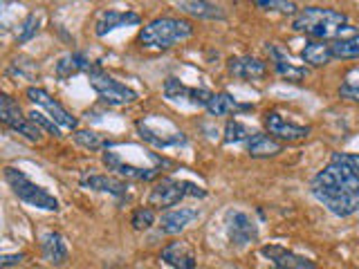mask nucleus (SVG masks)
Masks as SVG:
<instances>
[{
  "label": "nucleus",
  "instance_id": "obj_8",
  "mask_svg": "<svg viewBox=\"0 0 359 269\" xmlns=\"http://www.w3.org/2000/svg\"><path fill=\"white\" fill-rule=\"evenodd\" d=\"M5 182L11 186L14 195L20 202H25V205L43 209V211H59V200H56L50 191L34 184L25 173L18 171V168H11V166L5 168Z\"/></svg>",
  "mask_w": 359,
  "mask_h": 269
},
{
  "label": "nucleus",
  "instance_id": "obj_6",
  "mask_svg": "<svg viewBox=\"0 0 359 269\" xmlns=\"http://www.w3.org/2000/svg\"><path fill=\"white\" fill-rule=\"evenodd\" d=\"M88 81L97 92V97L104 101L106 106L121 108V106H130V104L137 101V92H135L133 88L117 81L115 76H110L99 63L88 72Z\"/></svg>",
  "mask_w": 359,
  "mask_h": 269
},
{
  "label": "nucleus",
  "instance_id": "obj_36",
  "mask_svg": "<svg viewBox=\"0 0 359 269\" xmlns=\"http://www.w3.org/2000/svg\"><path fill=\"white\" fill-rule=\"evenodd\" d=\"M20 261H25V254H14V256H3L0 265L3 267H11V265H18Z\"/></svg>",
  "mask_w": 359,
  "mask_h": 269
},
{
  "label": "nucleus",
  "instance_id": "obj_1",
  "mask_svg": "<svg viewBox=\"0 0 359 269\" xmlns=\"http://www.w3.org/2000/svg\"><path fill=\"white\" fill-rule=\"evenodd\" d=\"M310 193L337 218H348L359 211V173L351 166L330 160L310 182Z\"/></svg>",
  "mask_w": 359,
  "mask_h": 269
},
{
  "label": "nucleus",
  "instance_id": "obj_28",
  "mask_svg": "<svg viewBox=\"0 0 359 269\" xmlns=\"http://www.w3.org/2000/svg\"><path fill=\"white\" fill-rule=\"evenodd\" d=\"M330 48H332L334 59H341V61L359 59V34H353V36L334 41V43H330Z\"/></svg>",
  "mask_w": 359,
  "mask_h": 269
},
{
  "label": "nucleus",
  "instance_id": "obj_31",
  "mask_svg": "<svg viewBox=\"0 0 359 269\" xmlns=\"http://www.w3.org/2000/svg\"><path fill=\"white\" fill-rule=\"evenodd\" d=\"M339 97L346 101H359V67L344 76V83L339 85Z\"/></svg>",
  "mask_w": 359,
  "mask_h": 269
},
{
  "label": "nucleus",
  "instance_id": "obj_10",
  "mask_svg": "<svg viewBox=\"0 0 359 269\" xmlns=\"http://www.w3.org/2000/svg\"><path fill=\"white\" fill-rule=\"evenodd\" d=\"M25 95H27V99L32 101L34 106H39V108H43V112L48 115L56 126L59 128H70V130H74L76 132V126H79V119L72 115V112H67L59 101H56L48 90H43V88H27L25 90Z\"/></svg>",
  "mask_w": 359,
  "mask_h": 269
},
{
  "label": "nucleus",
  "instance_id": "obj_27",
  "mask_svg": "<svg viewBox=\"0 0 359 269\" xmlns=\"http://www.w3.org/2000/svg\"><path fill=\"white\" fill-rule=\"evenodd\" d=\"M74 142L79 146H83V149H90V151H110L117 146V142L110 139L108 134H101L95 130H76Z\"/></svg>",
  "mask_w": 359,
  "mask_h": 269
},
{
  "label": "nucleus",
  "instance_id": "obj_17",
  "mask_svg": "<svg viewBox=\"0 0 359 269\" xmlns=\"http://www.w3.org/2000/svg\"><path fill=\"white\" fill-rule=\"evenodd\" d=\"M267 54H269V59H272V63H274L276 74H278L280 78H285V81H290V83H299V81H303V78L308 76V70H306V67H299V65L292 63V61H290V56H287V52H285L283 48H278V45L269 43V45H267Z\"/></svg>",
  "mask_w": 359,
  "mask_h": 269
},
{
  "label": "nucleus",
  "instance_id": "obj_12",
  "mask_svg": "<svg viewBox=\"0 0 359 269\" xmlns=\"http://www.w3.org/2000/svg\"><path fill=\"white\" fill-rule=\"evenodd\" d=\"M263 123L267 128V134H272L278 142H301L310 137V128L308 126H299L294 121H287L283 115H278L276 110H267Z\"/></svg>",
  "mask_w": 359,
  "mask_h": 269
},
{
  "label": "nucleus",
  "instance_id": "obj_24",
  "mask_svg": "<svg viewBox=\"0 0 359 269\" xmlns=\"http://www.w3.org/2000/svg\"><path fill=\"white\" fill-rule=\"evenodd\" d=\"M254 106L252 104H241L238 99H233L229 92H218L213 95L209 106H207V112L211 117H227V115H238V112H247L252 110Z\"/></svg>",
  "mask_w": 359,
  "mask_h": 269
},
{
  "label": "nucleus",
  "instance_id": "obj_33",
  "mask_svg": "<svg viewBox=\"0 0 359 269\" xmlns=\"http://www.w3.org/2000/svg\"><path fill=\"white\" fill-rule=\"evenodd\" d=\"M36 126L41 128V130H45V132H50V134H54V137H61V128L56 126V123L45 115V112H41V110H32L29 115H27Z\"/></svg>",
  "mask_w": 359,
  "mask_h": 269
},
{
  "label": "nucleus",
  "instance_id": "obj_30",
  "mask_svg": "<svg viewBox=\"0 0 359 269\" xmlns=\"http://www.w3.org/2000/svg\"><path fill=\"white\" fill-rule=\"evenodd\" d=\"M39 29H41V14H39V11H32V14L22 20L18 25V29H16V43L22 45V43L32 41L39 34Z\"/></svg>",
  "mask_w": 359,
  "mask_h": 269
},
{
  "label": "nucleus",
  "instance_id": "obj_14",
  "mask_svg": "<svg viewBox=\"0 0 359 269\" xmlns=\"http://www.w3.org/2000/svg\"><path fill=\"white\" fill-rule=\"evenodd\" d=\"M142 16L137 11H119V9H101L95 18V34L97 36H108L110 32L119 27L140 25Z\"/></svg>",
  "mask_w": 359,
  "mask_h": 269
},
{
  "label": "nucleus",
  "instance_id": "obj_15",
  "mask_svg": "<svg viewBox=\"0 0 359 269\" xmlns=\"http://www.w3.org/2000/svg\"><path fill=\"white\" fill-rule=\"evenodd\" d=\"M261 254L272 263L274 269H317V265H314L310 258L299 256L280 244H265L261 247Z\"/></svg>",
  "mask_w": 359,
  "mask_h": 269
},
{
  "label": "nucleus",
  "instance_id": "obj_3",
  "mask_svg": "<svg viewBox=\"0 0 359 269\" xmlns=\"http://www.w3.org/2000/svg\"><path fill=\"white\" fill-rule=\"evenodd\" d=\"M194 22L177 16H157L140 32V43L146 50H171L173 45L194 36Z\"/></svg>",
  "mask_w": 359,
  "mask_h": 269
},
{
  "label": "nucleus",
  "instance_id": "obj_4",
  "mask_svg": "<svg viewBox=\"0 0 359 269\" xmlns=\"http://www.w3.org/2000/svg\"><path fill=\"white\" fill-rule=\"evenodd\" d=\"M135 130L153 149H171V146L187 144V134L173 121H168L166 117L160 115H149L137 119L135 121Z\"/></svg>",
  "mask_w": 359,
  "mask_h": 269
},
{
  "label": "nucleus",
  "instance_id": "obj_18",
  "mask_svg": "<svg viewBox=\"0 0 359 269\" xmlns=\"http://www.w3.org/2000/svg\"><path fill=\"white\" fill-rule=\"evenodd\" d=\"M79 184H81L83 188H90V191H99V193H110L117 200L128 198V184L123 182V179L112 177V175L90 173V175H83Z\"/></svg>",
  "mask_w": 359,
  "mask_h": 269
},
{
  "label": "nucleus",
  "instance_id": "obj_34",
  "mask_svg": "<svg viewBox=\"0 0 359 269\" xmlns=\"http://www.w3.org/2000/svg\"><path fill=\"white\" fill-rule=\"evenodd\" d=\"M256 7L280 11V14H299L297 3H285V0H256Z\"/></svg>",
  "mask_w": 359,
  "mask_h": 269
},
{
  "label": "nucleus",
  "instance_id": "obj_29",
  "mask_svg": "<svg viewBox=\"0 0 359 269\" xmlns=\"http://www.w3.org/2000/svg\"><path fill=\"white\" fill-rule=\"evenodd\" d=\"M254 130L250 126H245L238 119H229L227 126H224V144H241V142H250Z\"/></svg>",
  "mask_w": 359,
  "mask_h": 269
},
{
  "label": "nucleus",
  "instance_id": "obj_9",
  "mask_svg": "<svg viewBox=\"0 0 359 269\" xmlns=\"http://www.w3.org/2000/svg\"><path fill=\"white\" fill-rule=\"evenodd\" d=\"M0 119H3L7 128L22 134V137L29 142H41V137H43V130L29 117L22 115L20 106L9 95L0 97Z\"/></svg>",
  "mask_w": 359,
  "mask_h": 269
},
{
  "label": "nucleus",
  "instance_id": "obj_25",
  "mask_svg": "<svg viewBox=\"0 0 359 269\" xmlns=\"http://www.w3.org/2000/svg\"><path fill=\"white\" fill-rule=\"evenodd\" d=\"M175 7L182 11V14L202 18V20H222L224 18V9L220 5L207 3V0H182V3H175Z\"/></svg>",
  "mask_w": 359,
  "mask_h": 269
},
{
  "label": "nucleus",
  "instance_id": "obj_7",
  "mask_svg": "<svg viewBox=\"0 0 359 269\" xmlns=\"http://www.w3.org/2000/svg\"><path fill=\"white\" fill-rule=\"evenodd\" d=\"M184 198H207V191L198 186L196 182H189V179H173V177H162L157 179L149 202L151 207H160L164 211L173 209L180 205Z\"/></svg>",
  "mask_w": 359,
  "mask_h": 269
},
{
  "label": "nucleus",
  "instance_id": "obj_16",
  "mask_svg": "<svg viewBox=\"0 0 359 269\" xmlns=\"http://www.w3.org/2000/svg\"><path fill=\"white\" fill-rule=\"evenodd\" d=\"M227 70L231 76L241 78V81H261V78L267 76V63L258 59V56L243 54V56H231Z\"/></svg>",
  "mask_w": 359,
  "mask_h": 269
},
{
  "label": "nucleus",
  "instance_id": "obj_13",
  "mask_svg": "<svg viewBox=\"0 0 359 269\" xmlns=\"http://www.w3.org/2000/svg\"><path fill=\"white\" fill-rule=\"evenodd\" d=\"M224 229H227V238L236 247H245L258 238V229L252 216H247L245 211H229L224 218Z\"/></svg>",
  "mask_w": 359,
  "mask_h": 269
},
{
  "label": "nucleus",
  "instance_id": "obj_11",
  "mask_svg": "<svg viewBox=\"0 0 359 269\" xmlns=\"http://www.w3.org/2000/svg\"><path fill=\"white\" fill-rule=\"evenodd\" d=\"M162 92H164V97L168 101H177V104L182 101V104L198 106V108H207L211 97H213V92H209L207 88H189L182 81H177L175 76H168L166 78Z\"/></svg>",
  "mask_w": 359,
  "mask_h": 269
},
{
  "label": "nucleus",
  "instance_id": "obj_22",
  "mask_svg": "<svg viewBox=\"0 0 359 269\" xmlns=\"http://www.w3.org/2000/svg\"><path fill=\"white\" fill-rule=\"evenodd\" d=\"M95 65L97 63L90 61V56L86 52H70L56 63V76H59L61 81H65V78H70L74 74H81V72L88 74Z\"/></svg>",
  "mask_w": 359,
  "mask_h": 269
},
{
  "label": "nucleus",
  "instance_id": "obj_5",
  "mask_svg": "<svg viewBox=\"0 0 359 269\" xmlns=\"http://www.w3.org/2000/svg\"><path fill=\"white\" fill-rule=\"evenodd\" d=\"M160 155H155L153 151L144 157V160H157ZM101 162H104V166L108 168V171L112 173H117L119 177H128V179H135V182H153L155 177H160V173L164 171L166 166H157V164H135L130 162L126 155L119 153L117 151V146L115 149H110V151H104L101 153Z\"/></svg>",
  "mask_w": 359,
  "mask_h": 269
},
{
  "label": "nucleus",
  "instance_id": "obj_2",
  "mask_svg": "<svg viewBox=\"0 0 359 269\" xmlns=\"http://www.w3.org/2000/svg\"><path fill=\"white\" fill-rule=\"evenodd\" d=\"M292 29L306 34L312 41L328 43L330 39H344V34L351 29V20L334 7H303L292 20Z\"/></svg>",
  "mask_w": 359,
  "mask_h": 269
},
{
  "label": "nucleus",
  "instance_id": "obj_26",
  "mask_svg": "<svg viewBox=\"0 0 359 269\" xmlns=\"http://www.w3.org/2000/svg\"><path fill=\"white\" fill-rule=\"evenodd\" d=\"M301 59H303V63H308L312 67H325L334 59V56H332L330 43L310 41V43H306V48L301 50Z\"/></svg>",
  "mask_w": 359,
  "mask_h": 269
},
{
  "label": "nucleus",
  "instance_id": "obj_23",
  "mask_svg": "<svg viewBox=\"0 0 359 269\" xmlns=\"http://www.w3.org/2000/svg\"><path fill=\"white\" fill-rule=\"evenodd\" d=\"M247 153L254 160H267V157H276L278 153H283V144L267 132H254L252 139L247 142Z\"/></svg>",
  "mask_w": 359,
  "mask_h": 269
},
{
  "label": "nucleus",
  "instance_id": "obj_19",
  "mask_svg": "<svg viewBox=\"0 0 359 269\" xmlns=\"http://www.w3.org/2000/svg\"><path fill=\"white\" fill-rule=\"evenodd\" d=\"M198 216L200 213L196 209H189V207L168 209L162 213V218H160V231L166 235H177V233H182Z\"/></svg>",
  "mask_w": 359,
  "mask_h": 269
},
{
  "label": "nucleus",
  "instance_id": "obj_32",
  "mask_svg": "<svg viewBox=\"0 0 359 269\" xmlns=\"http://www.w3.org/2000/svg\"><path fill=\"white\" fill-rule=\"evenodd\" d=\"M130 224L135 231H144V229H151L155 224V211L153 207H140L133 211V218H130Z\"/></svg>",
  "mask_w": 359,
  "mask_h": 269
},
{
  "label": "nucleus",
  "instance_id": "obj_21",
  "mask_svg": "<svg viewBox=\"0 0 359 269\" xmlns=\"http://www.w3.org/2000/svg\"><path fill=\"white\" fill-rule=\"evenodd\" d=\"M162 261L173 267V269H196V251L191 249L187 242H171L166 244L162 254H160Z\"/></svg>",
  "mask_w": 359,
  "mask_h": 269
},
{
  "label": "nucleus",
  "instance_id": "obj_35",
  "mask_svg": "<svg viewBox=\"0 0 359 269\" xmlns=\"http://www.w3.org/2000/svg\"><path fill=\"white\" fill-rule=\"evenodd\" d=\"M334 160H339L344 164H348L353 168V171L359 173V153H332Z\"/></svg>",
  "mask_w": 359,
  "mask_h": 269
},
{
  "label": "nucleus",
  "instance_id": "obj_20",
  "mask_svg": "<svg viewBox=\"0 0 359 269\" xmlns=\"http://www.w3.org/2000/svg\"><path fill=\"white\" fill-rule=\"evenodd\" d=\"M41 254L43 258L48 261L50 265H65L67 256H70V251H67V244L63 240V235L59 231H45L41 235Z\"/></svg>",
  "mask_w": 359,
  "mask_h": 269
}]
</instances>
